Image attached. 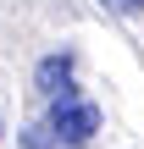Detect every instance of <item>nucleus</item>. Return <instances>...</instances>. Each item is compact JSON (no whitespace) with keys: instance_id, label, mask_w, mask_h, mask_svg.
Returning a JSON list of instances; mask_svg holds the SVG:
<instances>
[{"instance_id":"obj_1","label":"nucleus","mask_w":144,"mask_h":149,"mask_svg":"<svg viewBox=\"0 0 144 149\" xmlns=\"http://www.w3.org/2000/svg\"><path fill=\"white\" fill-rule=\"evenodd\" d=\"M50 133H55V144H67V149L89 144V138L100 133V105L83 100L78 88L55 94V100H50Z\"/></svg>"},{"instance_id":"obj_2","label":"nucleus","mask_w":144,"mask_h":149,"mask_svg":"<svg viewBox=\"0 0 144 149\" xmlns=\"http://www.w3.org/2000/svg\"><path fill=\"white\" fill-rule=\"evenodd\" d=\"M33 88H39V94H50V100H55V94H67V88H72V55H67V50L44 55V61L33 66Z\"/></svg>"},{"instance_id":"obj_3","label":"nucleus","mask_w":144,"mask_h":149,"mask_svg":"<svg viewBox=\"0 0 144 149\" xmlns=\"http://www.w3.org/2000/svg\"><path fill=\"white\" fill-rule=\"evenodd\" d=\"M105 6H111V11H128V17H133V11H144V0H105Z\"/></svg>"}]
</instances>
